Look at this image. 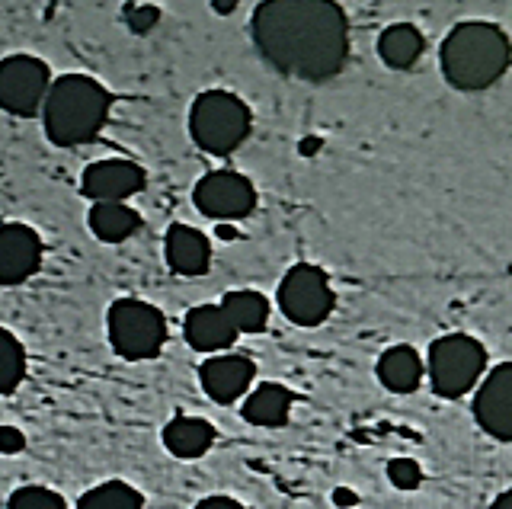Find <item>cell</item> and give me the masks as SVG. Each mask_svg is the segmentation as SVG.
I'll use <instances>...</instances> for the list:
<instances>
[{"label":"cell","instance_id":"obj_29","mask_svg":"<svg viewBox=\"0 0 512 509\" xmlns=\"http://www.w3.org/2000/svg\"><path fill=\"white\" fill-rule=\"evenodd\" d=\"M333 503H336V506H343V509H349V506H356V503H359V497H356V493H352L349 487H336V490H333Z\"/></svg>","mask_w":512,"mask_h":509},{"label":"cell","instance_id":"obj_13","mask_svg":"<svg viewBox=\"0 0 512 509\" xmlns=\"http://www.w3.org/2000/svg\"><path fill=\"white\" fill-rule=\"evenodd\" d=\"M256 378V362L240 353H224V356H208L199 365V381L208 401L215 404H237L244 397Z\"/></svg>","mask_w":512,"mask_h":509},{"label":"cell","instance_id":"obj_30","mask_svg":"<svg viewBox=\"0 0 512 509\" xmlns=\"http://www.w3.org/2000/svg\"><path fill=\"white\" fill-rule=\"evenodd\" d=\"M490 509H512V490H503L500 497L490 503Z\"/></svg>","mask_w":512,"mask_h":509},{"label":"cell","instance_id":"obj_9","mask_svg":"<svg viewBox=\"0 0 512 509\" xmlns=\"http://www.w3.org/2000/svg\"><path fill=\"white\" fill-rule=\"evenodd\" d=\"M192 202L212 221H237L256 209V186L237 170H212L192 189Z\"/></svg>","mask_w":512,"mask_h":509},{"label":"cell","instance_id":"obj_19","mask_svg":"<svg viewBox=\"0 0 512 509\" xmlns=\"http://www.w3.org/2000/svg\"><path fill=\"white\" fill-rule=\"evenodd\" d=\"M426 52V36L413 23H394L378 36V58L391 71H410Z\"/></svg>","mask_w":512,"mask_h":509},{"label":"cell","instance_id":"obj_18","mask_svg":"<svg viewBox=\"0 0 512 509\" xmlns=\"http://www.w3.org/2000/svg\"><path fill=\"white\" fill-rule=\"evenodd\" d=\"M292 404H295V394L285 385H279V381H263V385H256L247 394L244 407H240V417L250 426L276 429V426H285L288 417H292Z\"/></svg>","mask_w":512,"mask_h":509},{"label":"cell","instance_id":"obj_17","mask_svg":"<svg viewBox=\"0 0 512 509\" xmlns=\"http://www.w3.org/2000/svg\"><path fill=\"white\" fill-rule=\"evenodd\" d=\"M215 436H218L215 426L205 417H186V413H176V417L164 426V433H160L164 449L180 461L202 458L215 445Z\"/></svg>","mask_w":512,"mask_h":509},{"label":"cell","instance_id":"obj_21","mask_svg":"<svg viewBox=\"0 0 512 509\" xmlns=\"http://www.w3.org/2000/svg\"><path fill=\"white\" fill-rule=\"evenodd\" d=\"M218 305L231 317L237 333H260L269 324V301H266V295L253 292V289H234L224 295Z\"/></svg>","mask_w":512,"mask_h":509},{"label":"cell","instance_id":"obj_7","mask_svg":"<svg viewBox=\"0 0 512 509\" xmlns=\"http://www.w3.org/2000/svg\"><path fill=\"white\" fill-rule=\"evenodd\" d=\"M279 308L298 327L324 324L336 308L330 276L314 263H295L279 282Z\"/></svg>","mask_w":512,"mask_h":509},{"label":"cell","instance_id":"obj_32","mask_svg":"<svg viewBox=\"0 0 512 509\" xmlns=\"http://www.w3.org/2000/svg\"><path fill=\"white\" fill-rule=\"evenodd\" d=\"M234 7H237V4H212V10H215V13H231Z\"/></svg>","mask_w":512,"mask_h":509},{"label":"cell","instance_id":"obj_28","mask_svg":"<svg viewBox=\"0 0 512 509\" xmlns=\"http://www.w3.org/2000/svg\"><path fill=\"white\" fill-rule=\"evenodd\" d=\"M192 509H247L240 500H234V497H224V493H218V497H205V500H199Z\"/></svg>","mask_w":512,"mask_h":509},{"label":"cell","instance_id":"obj_10","mask_svg":"<svg viewBox=\"0 0 512 509\" xmlns=\"http://www.w3.org/2000/svg\"><path fill=\"white\" fill-rule=\"evenodd\" d=\"M148 186V170L125 157H106L84 170L80 177V193H84L93 205L96 202H125Z\"/></svg>","mask_w":512,"mask_h":509},{"label":"cell","instance_id":"obj_8","mask_svg":"<svg viewBox=\"0 0 512 509\" xmlns=\"http://www.w3.org/2000/svg\"><path fill=\"white\" fill-rule=\"evenodd\" d=\"M48 90H52V68L36 55L0 58V109L7 116L32 119L42 113Z\"/></svg>","mask_w":512,"mask_h":509},{"label":"cell","instance_id":"obj_4","mask_svg":"<svg viewBox=\"0 0 512 509\" xmlns=\"http://www.w3.org/2000/svg\"><path fill=\"white\" fill-rule=\"evenodd\" d=\"M253 129L250 106L231 90H205L192 100L189 135L196 148L212 157H228L247 141Z\"/></svg>","mask_w":512,"mask_h":509},{"label":"cell","instance_id":"obj_11","mask_svg":"<svg viewBox=\"0 0 512 509\" xmlns=\"http://www.w3.org/2000/svg\"><path fill=\"white\" fill-rule=\"evenodd\" d=\"M474 420L487 436L512 442V362H500L480 378L474 394Z\"/></svg>","mask_w":512,"mask_h":509},{"label":"cell","instance_id":"obj_23","mask_svg":"<svg viewBox=\"0 0 512 509\" xmlns=\"http://www.w3.org/2000/svg\"><path fill=\"white\" fill-rule=\"evenodd\" d=\"M26 378V349L7 327H0V397L13 394Z\"/></svg>","mask_w":512,"mask_h":509},{"label":"cell","instance_id":"obj_1","mask_svg":"<svg viewBox=\"0 0 512 509\" xmlns=\"http://www.w3.org/2000/svg\"><path fill=\"white\" fill-rule=\"evenodd\" d=\"M250 36L285 77L324 84L346 68L349 20L333 0H266L256 4Z\"/></svg>","mask_w":512,"mask_h":509},{"label":"cell","instance_id":"obj_20","mask_svg":"<svg viewBox=\"0 0 512 509\" xmlns=\"http://www.w3.org/2000/svg\"><path fill=\"white\" fill-rule=\"evenodd\" d=\"M87 225H90L96 241L122 244L132 234H138L141 215L128 202H96L93 209H90V215H87Z\"/></svg>","mask_w":512,"mask_h":509},{"label":"cell","instance_id":"obj_25","mask_svg":"<svg viewBox=\"0 0 512 509\" xmlns=\"http://www.w3.org/2000/svg\"><path fill=\"white\" fill-rule=\"evenodd\" d=\"M388 481L397 487V490H416L423 484V468L420 461L413 458H391L388 465Z\"/></svg>","mask_w":512,"mask_h":509},{"label":"cell","instance_id":"obj_16","mask_svg":"<svg viewBox=\"0 0 512 509\" xmlns=\"http://www.w3.org/2000/svg\"><path fill=\"white\" fill-rule=\"evenodd\" d=\"M375 372H378V381L391 394H413L416 388H420L423 375H426V362L413 346L397 343V346H388L378 356Z\"/></svg>","mask_w":512,"mask_h":509},{"label":"cell","instance_id":"obj_5","mask_svg":"<svg viewBox=\"0 0 512 509\" xmlns=\"http://www.w3.org/2000/svg\"><path fill=\"white\" fill-rule=\"evenodd\" d=\"M487 372V349L480 340L468 333H445V337L432 340L426 356V375L429 385L445 401H458L471 388L480 385Z\"/></svg>","mask_w":512,"mask_h":509},{"label":"cell","instance_id":"obj_24","mask_svg":"<svg viewBox=\"0 0 512 509\" xmlns=\"http://www.w3.org/2000/svg\"><path fill=\"white\" fill-rule=\"evenodd\" d=\"M7 509H68V503H64V497L52 487L26 484V487H16L10 493Z\"/></svg>","mask_w":512,"mask_h":509},{"label":"cell","instance_id":"obj_2","mask_svg":"<svg viewBox=\"0 0 512 509\" xmlns=\"http://www.w3.org/2000/svg\"><path fill=\"white\" fill-rule=\"evenodd\" d=\"M445 81L455 90L477 93L493 87L512 65V42L496 23L464 20L445 36L439 49Z\"/></svg>","mask_w":512,"mask_h":509},{"label":"cell","instance_id":"obj_6","mask_svg":"<svg viewBox=\"0 0 512 509\" xmlns=\"http://www.w3.org/2000/svg\"><path fill=\"white\" fill-rule=\"evenodd\" d=\"M106 333L116 356L128 362L154 359L167 343V317L157 305L141 298H119L109 305Z\"/></svg>","mask_w":512,"mask_h":509},{"label":"cell","instance_id":"obj_31","mask_svg":"<svg viewBox=\"0 0 512 509\" xmlns=\"http://www.w3.org/2000/svg\"><path fill=\"white\" fill-rule=\"evenodd\" d=\"M314 148H320V141H301V154H317Z\"/></svg>","mask_w":512,"mask_h":509},{"label":"cell","instance_id":"obj_15","mask_svg":"<svg viewBox=\"0 0 512 509\" xmlns=\"http://www.w3.org/2000/svg\"><path fill=\"white\" fill-rule=\"evenodd\" d=\"M164 257L176 276L196 279L212 269V241L189 225H170L164 237Z\"/></svg>","mask_w":512,"mask_h":509},{"label":"cell","instance_id":"obj_27","mask_svg":"<svg viewBox=\"0 0 512 509\" xmlns=\"http://www.w3.org/2000/svg\"><path fill=\"white\" fill-rule=\"evenodd\" d=\"M26 449V433L20 426H0V455H20Z\"/></svg>","mask_w":512,"mask_h":509},{"label":"cell","instance_id":"obj_22","mask_svg":"<svg viewBox=\"0 0 512 509\" xmlns=\"http://www.w3.org/2000/svg\"><path fill=\"white\" fill-rule=\"evenodd\" d=\"M74 509H144V497L125 481H103L80 493Z\"/></svg>","mask_w":512,"mask_h":509},{"label":"cell","instance_id":"obj_3","mask_svg":"<svg viewBox=\"0 0 512 509\" xmlns=\"http://www.w3.org/2000/svg\"><path fill=\"white\" fill-rule=\"evenodd\" d=\"M112 113V93L90 74H64L52 81L45 106L42 129L55 148H77L106 129Z\"/></svg>","mask_w":512,"mask_h":509},{"label":"cell","instance_id":"obj_14","mask_svg":"<svg viewBox=\"0 0 512 509\" xmlns=\"http://www.w3.org/2000/svg\"><path fill=\"white\" fill-rule=\"evenodd\" d=\"M183 337L196 353L218 356L237 343L240 333L234 330L231 317L224 314L221 305H196V308H189L183 321Z\"/></svg>","mask_w":512,"mask_h":509},{"label":"cell","instance_id":"obj_26","mask_svg":"<svg viewBox=\"0 0 512 509\" xmlns=\"http://www.w3.org/2000/svg\"><path fill=\"white\" fill-rule=\"evenodd\" d=\"M122 17H125L128 29H132L135 36H144L160 23V7L157 4H125Z\"/></svg>","mask_w":512,"mask_h":509},{"label":"cell","instance_id":"obj_33","mask_svg":"<svg viewBox=\"0 0 512 509\" xmlns=\"http://www.w3.org/2000/svg\"><path fill=\"white\" fill-rule=\"evenodd\" d=\"M218 234L224 237V241H231V237H234V231H231V225H221V228H218Z\"/></svg>","mask_w":512,"mask_h":509},{"label":"cell","instance_id":"obj_12","mask_svg":"<svg viewBox=\"0 0 512 509\" xmlns=\"http://www.w3.org/2000/svg\"><path fill=\"white\" fill-rule=\"evenodd\" d=\"M42 237L23 221L0 225V285H23L42 266Z\"/></svg>","mask_w":512,"mask_h":509}]
</instances>
